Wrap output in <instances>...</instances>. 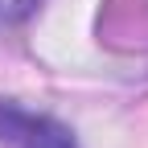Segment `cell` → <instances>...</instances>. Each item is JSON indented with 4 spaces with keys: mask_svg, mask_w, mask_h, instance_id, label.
<instances>
[{
    "mask_svg": "<svg viewBox=\"0 0 148 148\" xmlns=\"http://www.w3.org/2000/svg\"><path fill=\"white\" fill-rule=\"evenodd\" d=\"M0 144L4 148H78L74 132L41 111H29L12 99H0Z\"/></svg>",
    "mask_w": 148,
    "mask_h": 148,
    "instance_id": "obj_1",
    "label": "cell"
},
{
    "mask_svg": "<svg viewBox=\"0 0 148 148\" xmlns=\"http://www.w3.org/2000/svg\"><path fill=\"white\" fill-rule=\"evenodd\" d=\"M41 8V0H0V21L4 25H25Z\"/></svg>",
    "mask_w": 148,
    "mask_h": 148,
    "instance_id": "obj_2",
    "label": "cell"
}]
</instances>
